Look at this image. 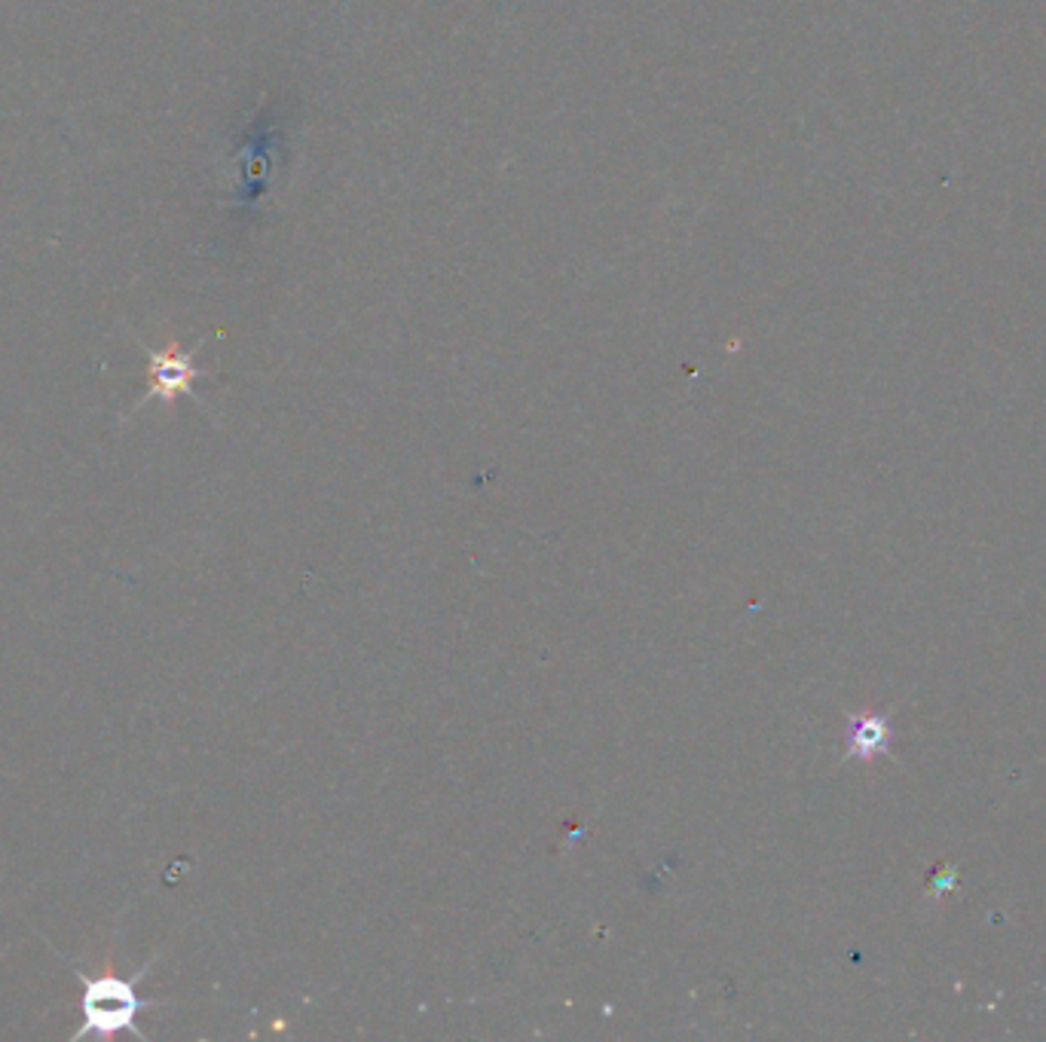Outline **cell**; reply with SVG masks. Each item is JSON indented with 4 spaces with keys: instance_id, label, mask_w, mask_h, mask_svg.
I'll use <instances>...</instances> for the list:
<instances>
[{
    "instance_id": "3",
    "label": "cell",
    "mask_w": 1046,
    "mask_h": 1042,
    "mask_svg": "<svg viewBox=\"0 0 1046 1042\" xmlns=\"http://www.w3.org/2000/svg\"><path fill=\"white\" fill-rule=\"evenodd\" d=\"M887 747V722L881 715H854L848 728V759H875Z\"/></svg>"
},
{
    "instance_id": "2",
    "label": "cell",
    "mask_w": 1046,
    "mask_h": 1042,
    "mask_svg": "<svg viewBox=\"0 0 1046 1042\" xmlns=\"http://www.w3.org/2000/svg\"><path fill=\"white\" fill-rule=\"evenodd\" d=\"M199 377V370L193 368V361L187 352L178 349H166L150 355V389L145 398H160V401H175L178 394H187L193 389V380Z\"/></svg>"
},
{
    "instance_id": "1",
    "label": "cell",
    "mask_w": 1046,
    "mask_h": 1042,
    "mask_svg": "<svg viewBox=\"0 0 1046 1042\" xmlns=\"http://www.w3.org/2000/svg\"><path fill=\"white\" fill-rule=\"evenodd\" d=\"M148 969L150 963L138 972L136 979H123L117 972H96V975L77 972V979L83 981V1024L74 1033V1040H83L92 1033L108 1036V1033H120V1030H132L136 1036H145L138 1028V1015H141V1009L160 1005L153 1000H145L136 991V981Z\"/></svg>"
}]
</instances>
